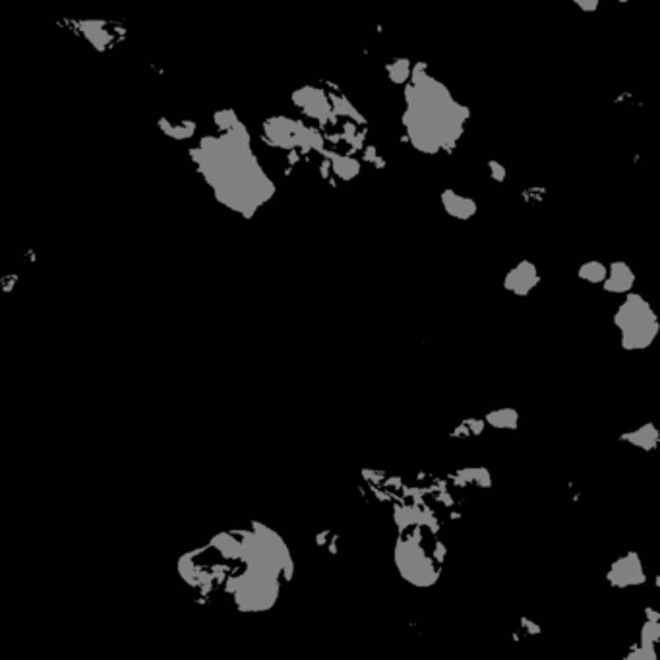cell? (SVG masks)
Wrapping results in <instances>:
<instances>
[{
    "label": "cell",
    "instance_id": "cell-1",
    "mask_svg": "<svg viewBox=\"0 0 660 660\" xmlns=\"http://www.w3.org/2000/svg\"><path fill=\"white\" fill-rule=\"evenodd\" d=\"M176 571L200 602L261 612L275 604L281 577H291L292 560L281 537L254 523L250 529L219 532L180 556Z\"/></svg>",
    "mask_w": 660,
    "mask_h": 660
},
{
    "label": "cell",
    "instance_id": "cell-2",
    "mask_svg": "<svg viewBox=\"0 0 660 660\" xmlns=\"http://www.w3.org/2000/svg\"><path fill=\"white\" fill-rule=\"evenodd\" d=\"M616 325L622 331V343L626 349H645L650 345L659 331L657 316L649 304L637 294L628 296L616 314Z\"/></svg>",
    "mask_w": 660,
    "mask_h": 660
},
{
    "label": "cell",
    "instance_id": "cell-3",
    "mask_svg": "<svg viewBox=\"0 0 660 660\" xmlns=\"http://www.w3.org/2000/svg\"><path fill=\"white\" fill-rule=\"evenodd\" d=\"M645 579V574L641 569L637 556L628 554L622 560H617L610 571V581L617 587H628V585H639Z\"/></svg>",
    "mask_w": 660,
    "mask_h": 660
},
{
    "label": "cell",
    "instance_id": "cell-4",
    "mask_svg": "<svg viewBox=\"0 0 660 660\" xmlns=\"http://www.w3.org/2000/svg\"><path fill=\"white\" fill-rule=\"evenodd\" d=\"M539 283V273L534 270V266L529 261L519 263L515 270L509 271V275L506 277V289L515 294H527L532 291V287Z\"/></svg>",
    "mask_w": 660,
    "mask_h": 660
},
{
    "label": "cell",
    "instance_id": "cell-5",
    "mask_svg": "<svg viewBox=\"0 0 660 660\" xmlns=\"http://www.w3.org/2000/svg\"><path fill=\"white\" fill-rule=\"evenodd\" d=\"M442 202H444V207L447 209V213L457 217V219H469V217L476 213L475 202L465 198V196H457L453 190H445L444 194H442Z\"/></svg>",
    "mask_w": 660,
    "mask_h": 660
},
{
    "label": "cell",
    "instance_id": "cell-6",
    "mask_svg": "<svg viewBox=\"0 0 660 660\" xmlns=\"http://www.w3.org/2000/svg\"><path fill=\"white\" fill-rule=\"evenodd\" d=\"M635 281L633 273L629 270L626 263H614L612 266V273H610V279L606 281V291L610 292H626L631 289V285Z\"/></svg>",
    "mask_w": 660,
    "mask_h": 660
},
{
    "label": "cell",
    "instance_id": "cell-7",
    "mask_svg": "<svg viewBox=\"0 0 660 660\" xmlns=\"http://www.w3.org/2000/svg\"><path fill=\"white\" fill-rule=\"evenodd\" d=\"M657 430L652 426H643L639 428L637 432H631L626 436V440H629L633 445H639V447H645V449H652L655 444H657Z\"/></svg>",
    "mask_w": 660,
    "mask_h": 660
},
{
    "label": "cell",
    "instance_id": "cell-8",
    "mask_svg": "<svg viewBox=\"0 0 660 660\" xmlns=\"http://www.w3.org/2000/svg\"><path fill=\"white\" fill-rule=\"evenodd\" d=\"M488 423L496 428H513L517 424V412L511 409H502L488 414Z\"/></svg>",
    "mask_w": 660,
    "mask_h": 660
},
{
    "label": "cell",
    "instance_id": "cell-9",
    "mask_svg": "<svg viewBox=\"0 0 660 660\" xmlns=\"http://www.w3.org/2000/svg\"><path fill=\"white\" fill-rule=\"evenodd\" d=\"M579 275L591 283H600V281H604V279L608 277L606 268H604L602 263H598V261L585 263L583 268H581V273H579Z\"/></svg>",
    "mask_w": 660,
    "mask_h": 660
},
{
    "label": "cell",
    "instance_id": "cell-10",
    "mask_svg": "<svg viewBox=\"0 0 660 660\" xmlns=\"http://www.w3.org/2000/svg\"><path fill=\"white\" fill-rule=\"evenodd\" d=\"M411 64H409V60H405V58H401V60H395L393 64H390L388 66V74H390V78L393 80V82H397V84H403V82H407L409 78H411Z\"/></svg>",
    "mask_w": 660,
    "mask_h": 660
},
{
    "label": "cell",
    "instance_id": "cell-11",
    "mask_svg": "<svg viewBox=\"0 0 660 660\" xmlns=\"http://www.w3.org/2000/svg\"><path fill=\"white\" fill-rule=\"evenodd\" d=\"M488 169L492 171V176H494L496 180H504V178H506V169H504L499 163L490 161L488 163Z\"/></svg>",
    "mask_w": 660,
    "mask_h": 660
}]
</instances>
